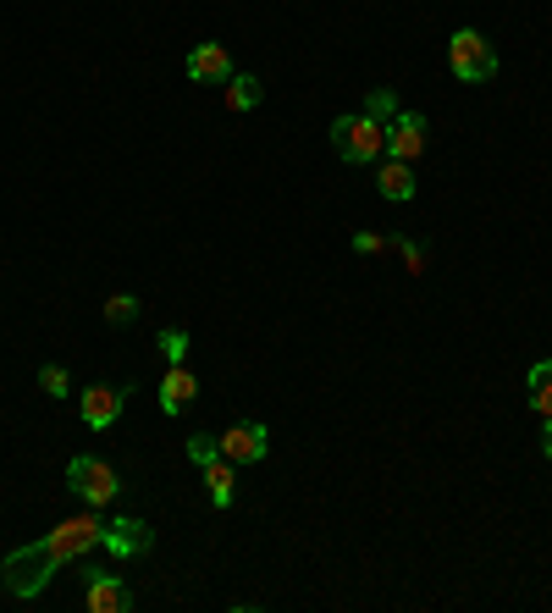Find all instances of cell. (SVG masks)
<instances>
[{"mask_svg": "<svg viewBox=\"0 0 552 613\" xmlns=\"http://www.w3.org/2000/svg\"><path fill=\"white\" fill-rule=\"evenodd\" d=\"M332 149L348 160V166H371L382 149H387V128L376 122V117H337L332 122Z\"/></svg>", "mask_w": 552, "mask_h": 613, "instance_id": "obj_2", "label": "cell"}, {"mask_svg": "<svg viewBox=\"0 0 552 613\" xmlns=\"http://www.w3.org/2000/svg\"><path fill=\"white\" fill-rule=\"evenodd\" d=\"M205 470V486H211V503L216 508H232V497H238V481H232V459L227 454H216L211 465H200Z\"/></svg>", "mask_w": 552, "mask_h": 613, "instance_id": "obj_14", "label": "cell"}, {"mask_svg": "<svg viewBox=\"0 0 552 613\" xmlns=\"http://www.w3.org/2000/svg\"><path fill=\"white\" fill-rule=\"evenodd\" d=\"M106 321L111 326H133L139 321V293H111L106 299Z\"/></svg>", "mask_w": 552, "mask_h": 613, "instance_id": "obj_17", "label": "cell"}, {"mask_svg": "<svg viewBox=\"0 0 552 613\" xmlns=\"http://www.w3.org/2000/svg\"><path fill=\"white\" fill-rule=\"evenodd\" d=\"M398 254H404V266H409V272H425V243H415V238H398Z\"/></svg>", "mask_w": 552, "mask_h": 613, "instance_id": "obj_22", "label": "cell"}, {"mask_svg": "<svg viewBox=\"0 0 552 613\" xmlns=\"http://www.w3.org/2000/svg\"><path fill=\"white\" fill-rule=\"evenodd\" d=\"M265 448H271V431H265L260 420H238V425L221 436V454H227L232 465H260Z\"/></svg>", "mask_w": 552, "mask_h": 613, "instance_id": "obj_6", "label": "cell"}, {"mask_svg": "<svg viewBox=\"0 0 552 613\" xmlns=\"http://www.w3.org/2000/svg\"><path fill=\"white\" fill-rule=\"evenodd\" d=\"M67 486L88 503V508H106V503H117V492H122V476L111 470V465H100V459H72L67 465Z\"/></svg>", "mask_w": 552, "mask_h": 613, "instance_id": "obj_5", "label": "cell"}, {"mask_svg": "<svg viewBox=\"0 0 552 613\" xmlns=\"http://www.w3.org/2000/svg\"><path fill=\"white\" fill-rule=\"evenodd\" d=\"M45 548L56 553V564H72V558H83V553L106 548V519H100V508H95V514H77V519H61L56 531L45 537Z\"/></svg>", "mask_w": 552, "mask_h": 613, "instance_id": "obj_4", "label": "cell"}, {"mask_svg": "<svg viewBox=\"0 0 552 613\" xmlns=\"http://www.w3.org/2000/svg\"><path fill=\"white\" fill-rule=\"evenodd\" d=\"M376 189H382V200H415V166L409 160H387L382 171H376Z\"/></svg>", "mask_w": 552, "mask_h": 613, "instance_id": "obj_13", "label": "cell"}, {"mask_svg": "<svg viewBox=\"0 0 552 613\" xmlns=\"http://www.w3.org/2000/svg\"><path fill=\"white\" fill-rule=\"evenodd\" d=\"M447 67L465 83H487V77H497V45H487L481 28H458L447 39Z\"/></svg>", "mask_w": 552, "mask_h": 613, "instance_id": "obj_3", "label": "cell"}, {"mask_svg": "<svg viewBox=\"0 0 552 613\" xmlns=\"http://www.w3.org/2000/svg\"><path fill=\"white\" fill-rule=\"evenodd\" d=\"M39 387H45L50 398H67V387H72V382H67V371H61V365H45V371H39Z\"/></svg>", "mask_w": 552, "mask_h": 613, "instance_id": "obj_21", "label": "cell"}, {"mask_svg": "<svg viewBox=\"0 0 552 613\" xmlns=\"http://www.w3.org/2000/svg\"><path fill=\"white\" fill-rule=\"evenodd\" d=\"M525 393H530V409L547 420V414H552V360H536V365H530Z\"/></svg>", "mask_w": 552, "mask_h": 613, "instance_id": "obj_15", "label": "cell"}, {"mask_svg": "<svg viewBox=\"0 0 552 613\" xmlns=\"http://www.w3.org/2000/svg\"><path fill=\"white\" fill-rule=\"evenodd\" d=\"M364 117H376V122L387 128V122L398 117V95H393V89H371V100H364Z\"/></svg>", "mask_w": 552, "mask_h": 613, "instance_id": "obj_19", "label": "cell"}, {"mask_svg": "<svg viewBox=\"0 0 552 613\" xmlns=\"http://www.w3.org/2000/svg\"><path fill=\"white\" fill-rule=\"evenodd\" d=\"M420 149H425V117H420V111H398V117L387 122V155L415 166Z\"/></svg>", "mask_w": 552, "mask_h": 613, "instance_id": "obj_8", "label": "cell"}, {"mask_svg": "<svg viewBox=\"0 0 552 613\" xmlns=\"http://www.w3.org/2000/svg\"><path fill=\"white\" fill-rule=\"evenodd\" d=\"M216 454H221V436H205V431L189 436V459H194V465H211Z\"/></svg>", "mask_w": 552, "mask_h": 613, "instance_id": "obj_20", "label": "cell"}, {"mask_svg": "<svg viewBox=\"0 0 552 613\" xmlns=\"http://www.w3.org/2000/svg\"><path fill=\"white\" fill-rule=\"evenodd\" d=\"M541 459H552V414L541 420Z\"/></svg>", "mask_w": 552, "mask_h": 613, "instance_id": "obj_24", "label": "cell"}, {"mask_svg": "<svg viewBox=\"0 0 552 613\" xmlns=\"http://www.w3.org/2000/svg\"><path fill=\"white\" fill-rule=\"evenodd\" d=\"M106 548L117 558H139V553L155 548V531H149L144 519H106Z\"/></svg>", "mask_w": 552, "mask_h": 613, "instance_id": "obj_10", "label": "cell"}, {"mask_svg": "<svg viewBox=\"0 0 552 613\" xmlns=\"http://www.w3.org/2000/svg\"><path fill=\"white\" fill-rule=\"evenodd\" d=\"M128 393H133V387H88V393H83V404H77L83 425H88V431L117 425V414H122V398H128Z\"/></svg>", "mask_w": 552, "mask_h": 613, "instance_id": "obj_9", "label": "cell"}, {"mask_svg": "<svg viewBox=\"0 0 552 613\" xmlns=\"http://www.w3.org/2000/svg\"><path fill=\"white\" fill-rule=\"evenodd\" d=\"M382 249H387L382 232H353V254H382Z\"/></svg>", "mask_w": 552, "mask_h": 613, "instance_id": "obj_23", "label": "cell"}, {"mask_svg": "<svg viewBox=\"0 0 552 613\" xmlns=\"http://www.w3.org/2000/svg\"><path fill=\"white\" fill-rule=\"evenodd\" d=\"M83 602L95 608V613H128L133 608V591L117 575H106V569H88L83 575Z\"/></svg>", "mask_w": 552, "mask_h": 613, "instance_id": "obj_7", "label": "cell"}, {"mask_svg": "<svg viewBox=\"0 0 552 613\" xmlns=\"http://www.w3.org/2000/svg\"><path fill=\"white\" fill-rule=\"evenodd\" d=\"M160 354H166V365H182V360H189V332H182V326H166V332H160Z\"/></svg>", "mask_w": 552, "mask_h": 613, "instance_id": "obj_18", "label": "cell"}, {"mask_svg": "<svg viewBox=\"0 0 552 613\" xmlns=\"http://www.w3.org/2000/svg\"><path fill=\"white\" fill-rule=\"evenodd\" d=\"M61 564H56V553L45 548V537L39 542H28V548H12L7 553V564H0V580H7V591L12 597H39L45 586H50V575H56Z\"/></svg>", "mask_w": 552, "mask_h": 613, "instance_id": "obj_1", "label": "cell"}, {"mask_svg": "<svg viewBox=\"0 0 552 613\" xmlns=\"http://www.w3.org/2000/svg\"><path fill=\"white\" fill-rule=\"evenodd\" d=\"M189 77L194 83H227L232 77V56H227V45H200L194 56H189Z\"/></svg>", "mask_w": 552, "mask_h": 613, "instance_id": "obj_11", "label": "cell"}, {"mask_svg": "<svg viewBox=\"0 0 552 613\" xmlns=\"http://www.w3.org/2000/svg\"><path fill=\"white\" fill-rule=\"evenodd\" d=\"M194 393H200L194 371H189V365H171L166 382H160V409H166V414H182V409L194 404Z\"/></svg>", "mask_w": 552, "mask_h": 613, "instance_id": "obj_12", "label": "cell"}, {"mask_svg": "<svg viewBox=\"0 0 552 613\" xmlns=\"http://www.w3.org/2000/svg\"><path fill=\"white\" fill-rule=\"evenodd\" d=\"M260 95H265L260 77H249V72H232V77H227V106H232V111H254Z\"/></svg>", "mask_w": 552, "mask_h": 613, "instance_id": "obj_16", "label": "cell"}]
</instances>
